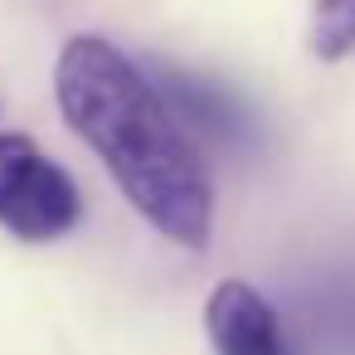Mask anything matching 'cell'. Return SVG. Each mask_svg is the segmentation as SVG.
I'll list each match as a JSON object with an SVG mask.
<instances>
[{"label":"cell","mask_w":355,"mask_h":355,"mask_svg":"<svg viewBox=\"0 0 355 355\" xmlns=\"http://www.w3.org/2000/svg\"><path fill=\"white\" fill-rule=\"evenodd\" d=\"M311 54L331 64L355 54V0H311Z\"/></svg>","instance_id":"5b68a950"},{"label":"cell","mask_w":355,"mask_h":355,"mask_svg":"<svg viewBox=\"0 0 355 355\" xmlns=\"http://www.w3.org/2000/svg\"><path fill=\"white\" fill-rule=\"evenodd\" d=\"M205 331L214 355H292L272 302L243 277H224L205 302Z\"/></svg>","instance_id":"3957f363"},{"label":"cell","mask_w":355,"mask_h":355,"mask_svg":"<svg viewBox=\"0 0 355 355\" xmlns=\"http://www.w3.org/2000/svg\"><path fill=\"white\" fill-rule=\"evenodd\" d=\"M83 219L78 185L30 137L0 132V224L25 243H54Z\"/></svg>","instance_id":"7a4b0ae2"},{"label":"cell","mask_w":355,"mask_h":355,"mask_svg":"<svg viewBox=\"0 0 355 355\" xmlns=\"http://www.w3.org/2000/svg\"><path fill=\"white\" fill-rule=\"evenodd\" d=\"M54 98L64 122L98 151L132 209L180 248H205L214 229V185L185 137L180 112L151 73H141L112 40L73 35L54 64Z\"/></svg>","instance_id":"6da1fadb"},{"label":"cell","mask_w":355,"mask_h":355,"mask_svg":"<svg viewBox=\"0 0 355 355\" xmlns=\"http://www.w3.org/2000/svg\"><path fill=\"white\" fill-rule=\"evenodd\" d=\"M156 88L166 93V103L180 112L185 127H200V132H209L214 141H229V146L253 141V117L229 88H219L209 78H195V73H180V69H161Z\"/></svg>","instance_id":"277c9868"}]
</instances>
